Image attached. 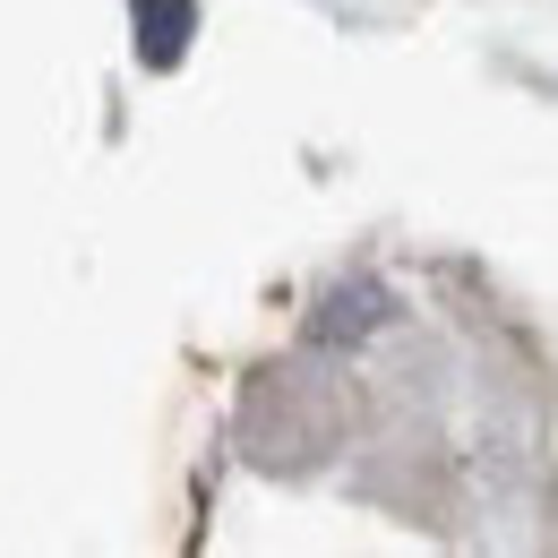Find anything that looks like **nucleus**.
<instances>
[{"mask_svg":"<svg viewBox=\"0 0 558 558\" xmlns=\"http://www.w3.org/2000/svg\"><path fill=\"white\" fill-rule=\"evenodd\" d=\"M198 35V0H138V61L146 70H172Z\"/></svg>","mask_w":558,"mask_h":558,"instance_id":"obj_2","label":"nucleus"},{"mask_svg":"<svg viewBox=\"0 0 558 558\" xmlns=\"http://www.w3.org/2000/svg\"><path fill=\"white\" fill-rule=\"evenodd\" d=\"M369 327H387V292H378V283H336V292L318 301V318H310L318 344H361Z\"/></svg>","mask_w":558,"mask_h":558,"instance_id":"obj_1","label":"nucleus"}]
</instances>
